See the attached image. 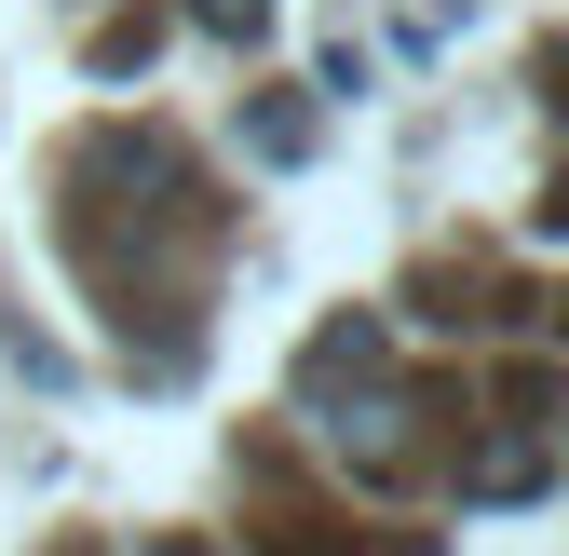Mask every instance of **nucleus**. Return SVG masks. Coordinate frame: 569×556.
<instances>
[{
	"label": "nucleus",
	"mask_w": 569,
	"mask_h": 556,
	"mask_svg": "<svg viewBox=\"0 0 569 556\" xmlns=\"http://www.w3.org/2000/svg\"><path fill=\"white\" fill-rule=\"evenodd\" d=\"M203 28H258V0H203Z\"/></svg>",
	"instance_id": "1"
}]
</instances>
